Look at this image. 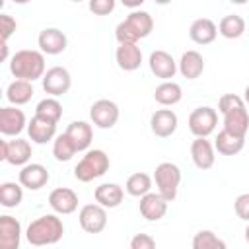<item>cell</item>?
<instances>
[{"mask_svg": "<svg viewBox=\"0 0 249 249\" xmlns=\"http://www.w3.org/2000/svg\"><path fill=\"white\" fill-rule=\"evenodd\" d=\"M33 93H35V91H33V84H31V82H25V80H14V82H10L8 88H6V99H8L14 107L29 103L31 97H33Z\"/></svg>", "mask_w": 249, "mask_h": 249, "instance_id": "27", "label": "cell"}, {"mask_svg": "<svg viewBox=\"0 0 249 249\" xmlns=\"http://www.w3.org/2000/svg\"><path fill=\"white\" fill-rule=\"evenodd\" d=\"M167 200L160 195V193H148L140 198L138 208L142 218H146L148 222H158L167 214Z\"/></svg>", "mask_w": 249, "mask_h": 249, "instance_id": "20", "label": "cell"}, {"mask_svg": "<svg viewBox=\"0 0 249 249\" xmlns=\"http://www.w3.org/2000/svg\"><path fill=\"white\" fill-rule=\"evenodd\" d=\"M35 115L58 123L60 117H62V105H60V101H58L56 97H45V99H41V101L37 103V107H35Z\"/></svg>", "mask_w": 249, "mask_h": 249, "instance_id": "35", "label": "cell"}, {"mask_svg": "<svg viewBox=\"0 0 249 249\" xmlns=\"http://www.w3.org/2000/svg\"><path fill=\"white\" fill-rule=\"evenodd\" d=\"M88 8L95 14V16H107L115 10V0H91L88 4Z\"/></svg>", "mask_w": 249, "mask_h": 249, "instance_id": "38", "label": "cell"}, {"mask_svg": "<svg viewBox=\"0 0 249 249\" xmlns=\"http://www.w3.org/2000/svg\"><path fill=\"white\" fill-rule=\"evenodd\" d=\"M193 249H228L226 241L210 230H200L193 237Z\"/></svg>", "mask_w": 249, "mask_h": 249, "instance_id": "34", "label": "cell"}, {"mask_svg": "<svg viewBox=\"0 0 249 249\" xmlns=\"http://www.w3.org/2000/svg\"><path fill=\"white\" fill-rule=\"evenodd\" d=\"M152 29L154 18L144 10H134L115 27V37L119 45H136V41L148 37Z\"/></svg>", "mask_w": 249, "mask_h": 249, "instance_id": "4", "label": "cell"}, {"mask_svg": "<svg viewBox=\"0 0 249 249\" xmlns=\"http://www.w3.org/2000/svg\"><path fill=\"white\" fill-rule=\"evenodd\" d=\"M179 119L173 109H158L150 117V128L158 138H169L177 130Z\"/></svg>", "mask_w": 249, "mask_h": 249, "instance_id": "15", "label": "cell"}, {"mask_svg": "<svg viewBox=\"0 0 249 249\" xmlns=\"http://www.w3.org/2000/svg\"><path fill=\"white\" fill-rule=\"evenodd\" d=\"M18 181L21 187H25L29 191H39L49 183V171L41 163H27L19 169Z\"/></svg>", "mask_w": 249, "mask_h": 249, "instance_id": "18", "label": "cell"}, {"mask_svg": "<svg viewBox=\"0 0 249 249\" xmlns=\"http://www.w3.org/2000/svg\"><path fill=\"white\" fill-rule=\"evenodd\" d=\"M109 156L103 150H88L74 167V177L82 183H89L109 171Z\"/></svg>", "mask_w": 249, "mask_h": 249, "instance_id": "5", "label": "cell"}, {"mask_svg": "<svg viewBox=\"0 0 249 249\" xmlns=\"http://www.w3.org/2000/svg\"><path fill=\"white\" fill-rule=\"evenodd\" d=\"M62 235H64V224L56 214L39 216L25 230V239L35 247L54 245L62 239Z\"/></svg>", "mask_w": 249, "mask_h": 249, "instance_id": "2", "label": "cell"}, {"mask_svg": "<svg viewBox=\"0 0 249 249\" xmlns=\"http://www.w3.org/2000/svg\"><path fill=\"white\" fill-rule=\"evenodd\" d=\"M16 27H18L16 19L12 16H8V14H2L0 16V43H8V39L16 31Z\"/></svg>", "mask_w": 249, "mask_h": 249, "instance_id": "36", "label": "cell"}, {"mask_svg": "<svg viewBox=\"0 0 249 249\" xmlns=\"http://www.w3.org/2000/svg\"><path fill=\"white\" fill-rule=\"evenodd\" d=\"M218 111L224 117V130L245 138L249 132V113L243 97L235 93H224L218 99Z\"/></svg>", "mask_w": 249, "mask_h": 249, "instance_id": "1", "label": "cell"}, {"mask_svg": "<svg viewBox=\"0 0 249 249\" xmlns=\"http://www.w3.org/2000/svg\"><path fill=\"white\" fill-rule=\"evenodd\" d=\"M76 152H78V150H76L74 142L68 138L66 132L58 134V136L53 140V156H54L56 161H70Z\"/></svg>", "mask_w": 249, "mask_h": 249, "instance_id": "33", "label": "cell"}, {"mask_svg": "<svg viewBox=\"0 0 249 249\" xmlns=\"http://www.w3.org/2000/svg\"><path fill=\"white\" fill-rule=\"evenodd\" d=\"M130 249H156V239L148 233H136L130 239Z\"/></svg>", "mask_w": 249, "mask_h": 249, "instance_id": "39", "label": "cell"}, {"mask_svg": "<svg viewBox=\"0 0 249 249\" xmlns=\"http://www.w3.org/2000/svg\"><path fill=\"white\" fill-rule=\"evenodd\" d=\"M10 72L16 80H25V82H35V80H43L45 76V54L41 51H33V49H21L18 53H14V56L10 58Z\"/></svg>", "mask_w": 249, "mask_h": 249, "instance_id": "3", "label": "cell"}, {"mask_svg": "<svg viewBox=\"0 0 249 249\" xmlns=\"http://www.w3.org/2000/svg\"><path fill=\"white\" fill-rule=\"evenodd\" d=\"M41 84H43L45 93H49L51 97H60L70 89L72 76L64 66H53V68H49L45 72Z\"/></svg>", "mask_w": 249, "mask_h": 249, "instance_id": "11", "label": "cell"}, {"mask_svg": "<svg viewBox=\"0 0 249 249\" xmlns=\"http://www.w3.org/2000/svg\"><path fill=\"white\" fill-rule=\"evenodd\" d=\"M93 196H95V202L99 206H103V208H117L123 202V198H124V191L117 183H101L99 187H95Z\"/></svg>", "mask_w": 249, "mask_h": 249, "instance_id": "23", "label": "cell"}, {"mask_svg": "<svg viewBox=\"0 0 249 249\" xmlns=\"http://www.w3.org/2000/svg\"><path fill=\"white\" fill-rule=\"evenodd\" d=\"M243 146H245V138H239V136H235L224 128L218 132V136L214 140V148L222 156H235L243 150Z\"/></svg>", "mask_w": 249, "mask_h": 249, "instance_id": "29", "label": "cell"}, {"mask_svg": "<svg viewBox=\"0 0 249 249\" xmlns=\"http://www.w3.org/2000/svg\"><path fill=\"white\" fill-rule=\"evenodd\" d=\"M23 200V187L14 181H6L0 185V204L4 208H16Z\"/></svg>", "mask_w": 249, "mask_h": 249, "instance_id": "32", "label": "cell"}, {"mask_svg": "<svg viewBox=\"0 0 249 249\" xmlns=\"http://www.w3.org/2000/svg\"><path fill=\"white\" fill-rule=\"evenodd\" d=\"M189 130L195 134V138H208L218 124V113L216 109L204 105V107H196L191 111L189 115Z\"/></svg>", "mask_w": 249, "mask_h": 249, "instance_id": "7", "label": "cell"}, {"mask_svg": "<svg viewBox=\"0 0 249 249\" xmlns=\"http://www.w3.org/2000/svg\"><path fill=\"white\" fill-rule=\"evenodd\" d=\"M148 66H150L152 74H154L156 78L163 80V82H171V78H173L175 72L179 70L175 58H173L167 51H161V49H158V51H154V53L150 54Z\"/></svg>", "mask_w": 249, "mask_h": 249, "instance_id": "12", "label": "cell"}, {"mask_svg": "<svg viewBox=\"0 0 249 249\" xmlns=\"http://www.w3.org/2000/svg\"><path fill=\"white\" fill-rule=\"evenodd\" d=\"M78 222L86 233H101L107 228V208L99 206L97 202L84 204L80 208Z\"/></svg>", "mask_w": 249, "mask_h": 249, "instance_id": "9", "label": "cell"}, {"mask_svg": "<svg viewBox=\"0 0 249 249\" xmlns=\"http://www.w3.org/2000/svg\"><path fill=\"white\" fill-rule=\"evenodd\" d=\"M119 115H121L119 105L115 101H111V99H97L89 107V119H91V123L97 128H103V130L113 128L117 124V121H119Z\"/></svg>", "mask_w": 249, "mask_h": 249, "instance_id": "10", "label": "cell"}, {"mask_svg": "<svg viewBox=\"0 0 249 249\" xmlns=\"http://www.w3.org/2000/svg\"><path fill=\"white\" fill-rule=\"evenodd\" d=\"M218 35V25L208 18H198L189 27V37L196 45H210Z\"/></svg>", "mask_w": 249, "mask_h": 249, "instance_id": "22", "label": "cell"}, {"mask_svg": "<svg viewBox=\"0 0 249 249\" xmlns=\"http://www.w3.org/2000/svg\"><path fill=\"white\" fill-rule=\"evenodd\" d=\"M25 113L14 105L0 109V132L4 136H18L25 128Z\"/></svg>", "mask_w": 249, "mask_h": 249, "instance_id": "14", "label": "cell"}, {"mask_svg": "<svg viewBox=\"0 0 249 249\" xmlns=\"http://www.w3.org/2000/svg\"><path fill=\"white\" fill-rule=\"evenodd\" d=\"M233 210H235V214H237L239 220L249 222V193H241V195L235 198Z\"/></svg>", "mask_w": 249, "mask_h": 249, "instance_id": "37", "label": "cell"}, {"mask_svg": "<svg viewBox=\"0 0 249 249\" xmlns=\"http://www.w3.org/2000/svg\"><path fill=\"white\" fill-rule=\"evenodd\" d=\"M154 181L158 187V193L167 200H175L179 185H181V169L171 161H161L154 171Z\"/></svg>", "mask_w": 249, "mask_h": 249, "instance_id": "6", "label": "cell"}, {"mask_svg": "<svg viewBox=\"0 0 249 249\" xmlns=\"http://www.w3.org/2000/svg\"><path fill=\"white\" fill-rule=\"evenodd\" d=\"M37 45L43 54H60L66 51L68 39H66L64 31H60L56 27H45L37 37Z\"/></svg>", "mask_w": 249, "mask_h": 249, "instance_id": "13", "label": "cell"}, {"mask_svg": "<svg viewBox=\"0 0 249 249\" xmlns=\"http://www.w3.org/2000/svg\"><path fill=\"white\" fill-rule=\"evenodd\" d=\"M31 144L23 138L14 140H0V160L8 161L10 165H27L31 160Z\"/></svg>", "mask_w": 249, "mask_h": 249, "instance_id": "8", "label": "cell"}, {"mask_svg": "<svg viewBox=\"0 0 249 249\" xmlns=\"http://www.w3.org/2000/svg\"><path fill=\"white\" fill-rule=\"evenodd\" d=\"M0 47H2V56H0V58L6 60V58H8V43H2Z\"/></svg>", "mask_w": 249, "mask_h": 249, "instance_id": "40", "label": "cell"}, {"mask_svg": "<svg viewBox=\"0 0 249 249\" xmlns=\"http://www.w3.org/2000/svg\"><path fill=\"white\" fill-rule=\"evenodd\" d=\"M243 101H245V105H249V84L243 89Z\"/></svg>", "mask_w": 249, "mask_h": 249, "instance_id": "41", "label": "cell"}, {"mask_svg": "<svg viewBox=\"0 0 249 249\" xmlns=\"http://www.w3.org/2000/svg\"><path fill=\"white\" fill-rule=\"evenodd\" d=\"M124 191L130 195V196H144L148 193H152V177L144 171H136L132 173L126 183H124Z\"/></svg>", "mask_w": 249, "mask_h": 249, "instance_id": "31", "label": "cell"}, {"mask_svg": "<svg viewBox=\"0 0 249 249\" xmlns=\"http://www.w3.org/2000/svg\"><path fill=\"white\" fill-rule=\"evenodd\" d=\"M191 158L196 169L206 171L216 161V148L208 138H195L191 144Z\"/></svg>", "mask_w": 249, "mask_h": 249, "instance_id": "17", "label": "cell"}, {"mask_svg": "<svg viewBox=\"0 0 249 249\" xmlns=\"http://www.w3.org/2000/svg\"><path fill=\"white\" fill-rule=\"evenodd\" d=\"M66 134L74 142L78 152H88V148L91 144V138H93V130H91L89 123H86V121H72L68 124V128H66Z\"/></svg>", "mask_w": 249, "mask_h": 249, "instance_id": "26", "label": "cell"}, {"mask_svg": "<svg viewBox=\"0 0 249 249\" xmlns=\"http://www.w3.org/2000/svg\"><path fill=\"white\" fill-rule=\"evenodd\" d=\"M177 68L183 78L187 80H196L204 72V58L198 51H185L177 62Z\"/></svg>", "mask_w": 249, "mask_h": 249, "instance_id": "25", "label": "cell"}, {"mask_svg": "<svg viewBox=\"0 0 249 249\" xmlns=\"http://www.w3.org/2000/svg\"><path fill=\"white\" fill-rule=\"evenodd\" d=\"M115 60L121 70L134 72L142 64V51L138 45H119L115 51Z\"/></svg>", "mask_w": 249, "mask_h": 249, "instance_id": "24", "label": "cell"}, {"mask_svg": "<svg viewBox=\"0 0 249 249\" xmlns=\"http://www.w3.org/2000/svg\"><path fill=\"white\" fill-rule=\"evenodd\" d=\"M245 241L249 243V222H247V228H245Z\"/></svg>", "mask_w": 249, "mask_h": 249, "instance_id": "42", "label": "cell"}, {"mask_svg": "<svg viewBox=\"0 0 249 249\" xmlns=\"http://www.w3.org/2000/svg\"><path fill=\"white\" fill-rule=\"evenodd\" d=\"M21 224L14 216H0V249H19Z\"/></svg>", "mask_w": 249, "mask_h": 249, "instance_id": "21", "label": "cell"}, {"mask_svg": "<svg viewBox=\"0 0 249 249\" xmlns=\"http://www.w3.org/2000/svg\"><path fill=\"white\" fill-rule=\"evenodd\" d=\"M218 33L226 39H239L245 33V19L237 14H228L220 19Z\"/></svg>", "mask_w": 249, "mask_h": 249, "instance_id": "30", "label": "cell"}, {"mask_svg": "<svg viewBox=\"0 0 249 249\" xmlns=\"http://www.w3.org/2000/svg\"><path fill=\"white\" fill-rule=\"evenodd\" d=\"M154 99L163 105V107H171V105H177L181 99H183V89L177 82H161L156 89H154Z\"/></svg>", "mask_w": 249, "mask_h": 249, "instance_id": "28", "label": "cell"}, {"mask_svg": "<svg viewBox=\"0 0 249 249\" xmlns=\"http://www.w3.org/2000/svg\"><path fill=\"white\" fill-rule=\"evenodd\" d=\"M49 206L56 214H62V216L72 214L78 208V195L68 187H56L49 195Z\"/></svg>", "mask_w": 249, "mask_h": 249, "instance_id": "19", "label": "cell"}, {"mask_svg": "<svg viewBox=\"0 0 249 249\" xmlns=\"http://www.w3.org/2000/svg\"><path fill=\"white\" fill-rule=\"evenodd\" d=\"M27 134L29 140L35 144H47L56 138V123L39 115H33V119L27 123Z\"/></svg>", "mask_w": 249, "mask_h": 249, "instance_id": "16", "label": "cell"}]
</instances>
